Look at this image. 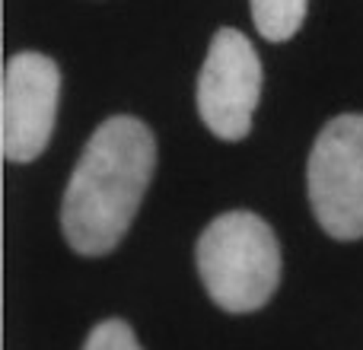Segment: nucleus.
<instances>
[{
    "label": "nucleus",
    "mask_w": 363,
    "mask_h": 350,
    "mask_svg": "<svg viewBox=\"0 0 363 350\" xmlns=\"http://www.w3.org/2000/svg\"><path fill=\"white\" fill-rule=\"evenodd\" d=\"M157 166L153 131L134 115H115L86 140L61 204V230L77 255L99 258L131 230Z\"/></svg>",
    "instance_id": "nucleus-1"
},
{
    "label": "nucleus",
    "mask_w": 363,
    "mask_h": 350,
    "mask_svg": "<svg viewBox=\"0 0 363 350\" xmlns=\"http://www.w3.org/2000/svg\"><path fill=\"white\" fill-rule=\"evenodd\" d=\"M262 99V61L239 29L213 32L198 74V115L220 140H242Z\"/></svg>",
    "instance_id": "nucleus-4"
},
{
    "label": "nucleus",
    "mask_w": 363,
    "mask_h": 350,
    "mask_svg": "<svg viewBox=\"0 0 363 350\" xmlns=\"http://www.w3.org/2000/svg\"><path fill=\"white\" fill-rule=\"evenodd\" d=\"M198 274L207 296L223 312H255L281 283V245L258 213H220L201 232L194 249Z\"/></svg>",
    "instance_id": "nucleus-2"
},
{
    "label": "nucleus",
    "mask_w": 363,
    "mask_h": 350,
    "mask_svg": "<svg viewBox=\"0 0 363 350\" xmlns=\"http://www.w3.org/2000/svg\"><path fill=\"white\" fill-rule=\"evenodd\" d=\"M309 0H249L252 23L268 42H287L300 32Z\"/></svg>",
    "instance_id": "nucleus-6"
},
{
    "label": "nucleus",
    "mask_w": 363,
    "mask_h": 350,
    "mask_svg": "<svg viewBox=\"0 0 363 350\" xmlns=\"http://www.w3.org/2000/svg\"><path fill=\"white\" fill-rule=\"evenodd\" d=\"M83 350H144L131 325L121 319H106L86 334Z\"/></svg>",
    "instance_id": "nucleus-7"
},
{
    "label": "nucleus",
    "mask_w": 363,
    "mask_h": 350,
    "mask_svg": "<svg viewBox=\"0 0 363 350\" xmlns=\"http://www.w3.org/2000/svg\"><path fill=\"white\" fill-rule=\"evenodd\" d=\"M306 185L328 236L363 239V115H338L322 128L309 153Z\"/></svg>",
    "instance_id": "nucleus-3"
},
{
    "label": "nucleus",
    "mask_w": 363,
    "mask_h": 350,
    "mask_svg": "<svg viewBox=\"0 0 363 350\" xmlns=\"http://www.w3.org/2000/svg\"><path fill=\"white\" fill-rule=\"evenodd\" d=\"M61 70L48 55L19 51L4 67L0 96V147L10 163L42 157L55 131Z\"/></svg>",
    "instance_id": "nucleus-5"
}]
</instances>
